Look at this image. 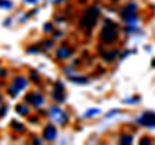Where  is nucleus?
Listing matches in <instances>:
<instances>
[{
	"mask_svg": "<svg viewBox=\"0 0 155 145\" xmlns=\"http://www.w3.org/2000/svg\"><path fill=\"white\" fill-rule=\"evenodd\" d=\"M98 16H100V8L97 7L88 8V11L85 12L84 17L80 21V26L84 29H88V30H92V27L96 25V20Z\"/></svg>",
	"mask_w": 155,
	"mask_h": 145,
	"instance_id": "1",
	"label": "nucleus"
},
{
	"mask_svg": "<svg viewBox=\"0 0 155 145\" xmlns=\"http://www.w3.org/2000/svg\"><path fill=\"white\" fill-rule=\"evenodd\" d=\"M116 36H118V30H116V25L109 21V26H105L102 31L100 34V39L102 43H113L115 42Z\"/></svg>",
	"mask_w": 155,
	"mask_h": 145,
	"instance_id": "2",
	"label": "nucleus"
},
{
	"mask_svg": "<svg viewBox=\"0 0 155 145\" xmlns=\"http://www.w3.org/2000/svg\"><path fill=\"white\" fill-rule=\"evenodd\" d=\"M137 123L141 126H145V127H147V128L154 130L155 128V113L145 112L141 117L137 118Z\"/></svg>",
	"mask_w": 155,
	"mask_h": 145,
	"instance_id": "3",
	"label": "nucleus"
},
{
	"mask_svg": "<svg viewBox=\"0 0 155 145\" xmlns=\"http://www.w3.org/2000/svg\"><path fill=\"white\" fill-rule=\"evenodd\" d=\"M137 11H138V4L136 2H129L127 5H124L120 11V16L123 18L127 17V16H132V14H137Z\"/></svg>",
	"mask_w": 155,
	"mask_h": 145,
	"instance_id": "4",
	"label": "nucleus"
},
{
	"mask_svg": "<svg viewBox=\"0 0 155 145\" xmlns=\"http://www.w3.org/2000/svg\"><path fill=\"white\" fill-rule=\"evenodd\" d=\"M133 141V137L130 136V135H122V137H120V140H119V143L120 144H123V145H127V144H130Z\"/></svg>",
	"mask_w": 155,
	"mask_h": 145,
	"instance_id": "5",
	"label": "nucleus"
},
{
	"mask_svg": "<svg viewBox=\"0 0 155 145\" xmlns=\"http://www.w3.org/2000/svg\"><path fill=\"white\" fill-rule=\"evenodd\" d=\"M118 53H119L118 49H114V52H110V53L107 52V53H105V55H104V59H105L106 61H110V62H111V61H113L115 57H116V55H118Z\"/></svg>",
	"mask_w": 155,
	"mask_h": 145,
	"instance_id": "6",
	"label": "nucleus"
},
{
	"mask_svg": "<svg viewBox=\"0 0 155 145\" xmlns=\"http://www.w3.org/2000/svg\"><path fill=\"white\" fill-rule=\"evenodd\" d=\"M100 113H101L100 109H89L88 112L84 114V117H85V118H92V117H96V115L100 114Z\"/></svg>",
	"mask_w": 155,
	"mask_h": 145,
	"instance_id": "7",
	"label": "nucleus"
},
{
	"mask_svg": "<svg viewBox=\"0 0 155 145\" xmlns=\"http://www.w3.org/2000/svg\"><path fill=\"white\" fill-rule=\"evenodd\" d=\"M56 131H54V128L53 127H49V130H48V131H45V136L49 139V140H53L54 139V136H56Z\"/></svg>",
	"mask_w": 155,
	"mask_h": 145,
	"instance_id": "8",
	"label": "nucleus"
},
{
	"mask_svg": "<svg viewBox=\"0 0 155 145\" xmlns=\"http://www.w3.org/2000/svg\"><path fill=\"white\" fill-rule=\"evenodd\" d=\"M71 55V51L69 49H60L58 51V56L60 57H69Z\"/></svg>",
	"mask_w": 155,
	"mask_h": 145,
	"instance_id": "9",
	"label": "nucleus"
},
{
	"mask_svg": "<svg viewBox=\"0 0 155 145\" xmlns=\"http://www.w3.org/2000/svg\"><path fill=\"white\" fill-rule=\"evenodd\" d=\"M140 144H143V145H146V144H151V139L150 137H143L140 140Z\"/></svg>",
	"mask_w": 155,
	"mask_h": 145,
	"instance_id": "10",
	"label": "nucleus"
},
{
	"mask_svg": "<svg viewBox=\"0 0 155 145\" xmlns=\"http://www.w3.org/2000/svg\"><path fill=\"white\" fill-rule=\"evenodd\" d=\"M138 97H133V99H128V100H125V104H136V103H138Z\"/></svg>",
	"mask_w": 155,
	"mask_h": 145,
	"instance_id": "11",
	"label": "nucleus"
},
{
	"mask_svg": "<svg viewBox=\"0 0 155 145\" xmlns=\"http://www.w3.org/2000/svg\"><path fill=\"white\" fill-rule=\"evenodd\" d=\"M113 2H118V0H113Z\"/></svg>",
	"mask_w": 155,
	"mask_h": 145,
	"instance_id": "12",
	"label": "nucleus"
}]
</instances>
